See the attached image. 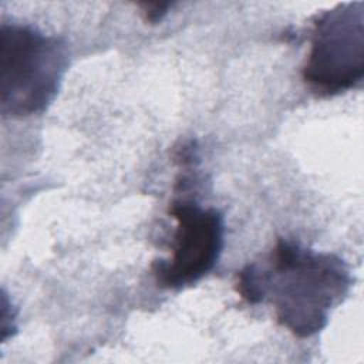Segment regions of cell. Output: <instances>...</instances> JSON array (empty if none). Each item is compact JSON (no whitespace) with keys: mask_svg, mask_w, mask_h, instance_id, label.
I'll return each mask as SVG.
<instances>
[{"mask_svg":"<svg viewBox=\"0 0 364 364\" xmlns=\"http://www.w3.org/2000/svg\"><path fill=\"white\" fill-rule=\"evenodd\" d=\"M169 213L176 222L169 259L151 264L152 276L164 289H182L206 276L218 263L225 243V223L215 208L192 199H175Z\"/></svg>","mask_w":364,"mask_h":364,"instance_id":"cell-4","label":"cell"},{"mask_svg":"<svg viewBox=\"0 0 364 364\" xmlns=\"http://www.w3.org/2000/svg\"><path fill=\"white\" fill-rule=\"evenodd\" d=\"M172 4L171 3H154V4H144L145 10V17L148 21L151 23H156L159 21L168 11V9L171 7Z\"/></svg>","mask_w":364,"mask_h":364,"instance_id":"cell-5","label":"cell"},{"mask_svg":"<svg viewBox=\"0 0 364 364\" xmlns=\"http://www.w3.org/2000/svg\"><path fill=\"white\" fill-rule=\"evenodd\" d=\"M351 274L346 262L327 252L279 239L266 259L246 264L236 274V291L249 304L269 301L276 320L300 338L321 331L348 293Z\"/></svg>","mask_w":364,"mask_h":364,"instance_id":"cell-1","label":"cell"},{"mask_svg":"<svg viewBox=\"0 0 364 364\" xmlns=\"http://www.w3.org/2000/svg\"><path fill=\"white\" fill-rule=\"evenodd\" d=\"M301 77L318 95H337L363 81V1L343 3L316 17Z\"/></svg>","mask_w":364,"mask_h":364,"instance_id":"cell-3","label":"cell"},{"mask_svg":"<svg viewBox=\"0 0 364 364\" xmlns=\"http://www.w3.org/2000/svg\"><path fill=\"white\" fill-rule=\"evenodd\" d=\"M68 68L64 40L37 28L3 23L0 27V111L24 118L41 114L54 101Z\"/></svg>","mask_w":364,"mask_h":364,"instance_id":"cell-2","label":"cell"}]
</instances>
